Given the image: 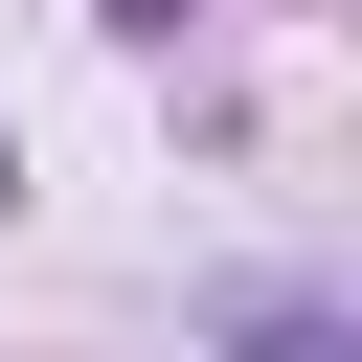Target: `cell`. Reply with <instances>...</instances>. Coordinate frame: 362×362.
Listing matches in <instances>:
<instances>
[{"instance_id":"obj_2","label":"cell","mask_w":362,"mask_h":362,"mask_svg":"<svg viewBox=\"0 0 362 362\" xmlns=\"http://www.w3.org/2000/svg\"><path fill=\"white\" fill-rule=\"evenodd\" d=\"M0 181H23V158H0Z\"/></svg>"},{"instance_id":"obj_1","label":"cell","mask_w":362,"mask_h":362,"mask_svg":"<svg viewBox=\"0 0 362 362\" xmlns=\"http://www.w3.org/2000/svg\"><path fill=\"white\" fill-rule=\"evenodd\" d=\"M226 362H362V339H339L317 294H249V317H226Z\"/></svg>"}]
</instances>
